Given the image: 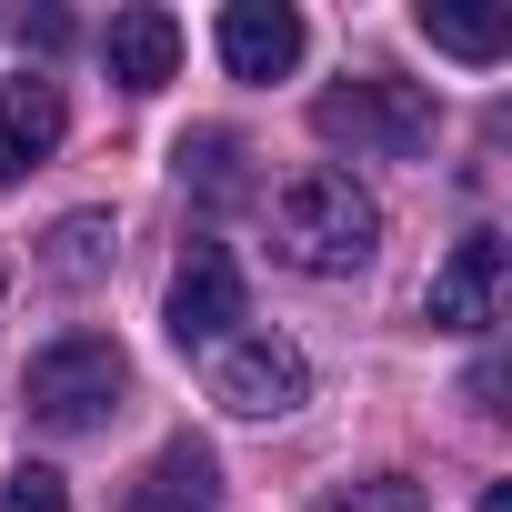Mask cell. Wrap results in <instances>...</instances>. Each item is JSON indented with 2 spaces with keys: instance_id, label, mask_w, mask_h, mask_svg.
Returning <instances> with one entry per match:
<instances>
[{
  "instance_id": "obj_1",
  "label": "cell",
  "mask_w": 512,
  "mask_h": 512,
  "mask_svg": "<svg viewBox=\"0 0 512 512\" xmlns=\"http://www.w3.org/2000/svg\"><path fill=\"white\" fill-rule=\"evenodd\" d=\"M272 251H282L292 272H312V282H352L372 251H382V201L352 171H302L272 201Z\"/></svg>"
},
{
  "instance_id": "obj_2",
  "label": "cell",
  "mask_w": 512,
  "mask_h": 512,
  "mask_svg": "<svg viewBox=\"0 0 512 512\" xmlns=\"http://www.w3.org/2000/svg\"><path fill=\"white\" fill-rule=\"evenodd\" d=\"M121 382H131V362H121V342H111V332H61L51 352H31L21 402H31V422H41V432H91V422H111Z\"/></svg>"
},
{
  "instance_id": "obj_3",
  "label": "cell",
  "mask_w": 512,
  "mask_h": 512,
  "mask_svg": "<svg viewBox=\"0 0 512 512\" xmlns=\"http://www.w3.org/2000/svg\"><path fill=\"white\" fill-rule=\"evenodd\" d=\"M312 131L322 141H352L372 161H412V151H432V91L422 81H392V71H362V81H342V91L312 101Z\"/></svg>"
},
{
  "instance_id": "obj_4",
  "label": "cell",
  "mask_w": 512,
  "mask_h": 512,
  "mask_svg": "<svg viewBox=\"0 0 512 512\" xmlns=\"http://www.w3.org/2000/svg\"><path fill=\"white\" fill-rule=\"evenodd\" d=\"M211 402H231L241 422H282L312 402V362L282 342V332H231L211 352Z\"/></svg>"
},
{
  "instance_id": "obj_5",
  "label": "cell",
  "mask_w": 512,
  "mask_h": 512,
  "mask_svg": "<svg viewBox=\"0 0 512 512\" xmlns=\"http://www.w3.org/2000/svg\"><path fill=\"white\" fill-rule=\"evenodd\" d=\"M502 282H512V251H502V231H462V241L442 251V272L422 282V312H432V332H492V322H502Z\"/></svg>"
},
{
  "instance_id": "obj_6",
  "label": "cell",
  "mask_w": 512,
  "mask_h": 512,
  "mask_svg": "<svg viewBox=\"0 0 512 512\" xmlns=\"http://www.w3.org/2000/svg\"><path fill=\"white\" fill-rule=\"evenodd\" d=\"M241 312H251V292H241V262L221 241H191L181 251V272H171V302H161V322H171V342L191 352V342H231L241 332Z\"/></svg>"
},
{
  "instance_id": "obj_7",
  "label": "cell",
  "mask_w": 512,
  "mask_h": 512,
  "mask_svg": "<svg viewBox=\"0 0 512 512\" xmlns=\"http://www.w3.org/2000/svg\"><path fill=\"white\" fill-rule=\"evenodd\" d=\"M211 41H221V71L231 81H282L302 61V11H292V0H231Z\"/></svg>"
},
{
  "instance_id": "obj_8",
  "label": "cell",
  "mask_w": 512,
  "mask_h": 512,
  "mask_svg": "<svg viewBox=\"0 0 512 512\" xmlns=\"http://www.w3.org/2000/svg\"><path fill=\"white\" fill-rule=\"evenodd\" d=\"M61 131H71V111H61V91H51L41 71L0 81V191H11L31 161H51V151H61Z\"/></svg>"
},
{
  "instance_id": "obj_9",
  "label": "cell",
  "mask_w": 512,
  "mask_h": 512,
  "mask_svg": "<svg viewBox=\"0 0 512 512\" xmlns=\"http://www.w3.org/2000/svg\"><path fill=\"white\" fill-rule=\"evenodd\" d=\"M101 61H111V81L121 91H161L171 71H181V21L171 11H111V31H101Z\"/></svg>"
},
{
  "instance_id": "obj_10",
  "label": "cell",
  "mask_w": 512,
  "mask_h": 512,
  "mask_svg": "<svg viewBox=\"0 0 512 512\" xmlns=\"http://www.w3.org/2000/svg\"><path fill=\"white\" fill-rule=\"evenodd\" d=\"M211 492H221L211 452H201V442H161V452H151V472L131 482V502H121V512H211Z\"/></svg>"
},
{
  "instance_id": "obj_11",
  "label": "cell",
  "mask_w": 512,
  "mask_h": 512,
  "mask_svg": "<svg viewBox=\"0 0 512 512\" xmlns=\"http://www.w3.org/2000/svg\"><path fill=\"white\" fill-rule=\"evenodd\" d=\"M412 21H422V41L452 51V61H502V51H512V21H502V11H442V0H422Z\"/></svg>"
},
{
  "instance_id": "obj_12",
  "label": "cell",
  "mask_w": 512,
  "mask_h": 512,
  "mask_svg": "<svg viewBox=\"0 0 512 512\" xmlns=\"http://www.w3.org/2000/svg\"><path fill=\"white\" fill-rule=\"evenodd\" d=\"M181 181H191L201 201H231V191H241V141H231V131H191V141H181Z\"/></svg>"
},
{
  "instance_id": "obj_13",
  "label": "cell",
  "mask_w": 512,
  "mask_h": 512,
  "mask_svg": "<svg viewBox=\"0 0 512 512\" xmlns=\"http://www.w3.org/2000/svg\"><path fill=\"white\" fill-rule=\"evenodd\" d=\"M101 262H111V221H101V211H71V221L51 231V272H71V282H91Z\"/></svg>"
},
{
  "instance_id": "obj_14",
  "label": "cell",
  "mask_w": 512,
  "mask_h": 512,
  "mask_svg": "<svg viewBox=\"0 0 512 512\" xmlns=\"http://www.w3.org/2000/svg\"><path fill=\"white\" fill-rule=\"evenodd\" d=\"M312 512H432V502H422V482H402V472H372V482H342V492H322Z\"/></svg>"
},
{
  "instance_id": "obj_15",
  "label": "cell",
  "mask_w": 512,
  "mask_h": 512,
  "mask_svg": "<svg viewBox=\"0 0 512 512\" xmlns=\"http://www.w3.org/2000/svg\"><path fill=\"white\" fill-rule=\"evenodd\" d=\"M0 512H71V482L51 462H21L11 482H0Z\"/></svg>"
},
{
  "instance_id": "obj_16",
  "label": "cell",
  "mask_w": 512,
  "mask_h": 512,
  "mask_svg": "<svg viewBox=\"0 0 512 512\" xmlns=\"http://www.w3.org/2000/svg\"><path fill=\"white\" fill-rule=\"evenodd\" d=\"M482 512H512V482H492V492H482Z\"/></svg>"
}]
</instances>
